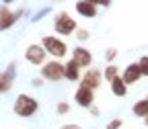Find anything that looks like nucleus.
<instances>
[{
  "instance_id": "nucleus-1",
  "label": "nucleus",
  "mask_w": 148,
  "mask_h": 129,
  "mask_svg": "<svg viewBox=\"0 0 148 129\" xmlns=\"http://www.w3.org/2000/svg\"><path fill=\"white\" fill-rule=\"evenodd\" d=\"M12 109H14V115H18V117H33L37 113V109H39V105L29 94H18Z\"/></svg>"
},
{
  "instance_id": "nucleus-3",
  "label": "nucleus",
  "mask_w": 148,
  "mask_h": 129,
  "mask_svg": "<svg viewBox=\"0 0 148 129\" xmlns=\"http://www.w3.org/2000/svg\"><path fill=\"white\" fill-rule=\"evenodd\" d=\"M41 76H43V80L58 82V80L66 78V66H62L58 60H51L41 68Z\"/></svg>"
},
{
  "instance_id": "nucleus-7",
  "label": "nucleus",
  "mask_w": 148,
  "mask_h": 129,
  "mask_svg": "<svg viewBox=\"0 0 148 129\" xmlns=\"http://www.w3.org/2000/svg\"><path fill=\"white\" fill-rule=\"evenodd\" d=\"M74 100L80 107H92V103H95V92H92V88L78 86V90L74 92Z\"/></svg>"
},
{
  "instance_id": "nucleus-6",
  "label": "nucleus",
  "mask_w": 148,
  "mask_h": 129,
  "mask_svg": "<svg viewBox=\"0 0 148 129\" xmlns=\"http://www.w3.org/2000/svg\"><path fill=\"white\" fill-rule=\"evenodd\" d=\"M18 14H21V12H14V10H10V6H6V4H2V6H0V31H6V29H10V27L14 25V21L18 18Z\"/></svg>"
},
{
  "instance_id": "nucleus-11",
  "label": "nucleus",
  "mask_w": 148,
  "mask_h": 129,
  "mask_svg": "<svg viewBox=\"0 0 148 129\" xmlns=\"http://www.w3.org/2000/svg\"><path fill=\"white\" fill-rule=\"evenodd\" d=\"M74 10H76L80 16H84V18H95L97 16V4L86 2V0H78V2L74 4Z\"/></svg>"
},
{
  "instance_id": "nucleus-8",
  "label": "nucleus",
  "mask_w": 148,
  "mask_h": 129,
  "mask_svg": "<svg viewBox=\"0 0 148 129\" xmlns=\"http://www.w3.org/2000/svg\"><path fill=\"white\" fill-rule=\"evenodd\" d=\"M101 80H103V74L99 70H86L82 74V78H80V86H86V88L95 90V88H99Z\"/></svg>"
},
{
  "instance_id": "nucleus-23",
  "label": "nucleus",
  "mask_w": 148,
  "mask_h": 129,
  "mask_svg": "<svg viewBox=\"0 0 148 129\" xmlns=\"http://www.w3.org/2000/svg\"><path fill=\"white\" fill-rule=\"evenodd\" d=\"M90 113L95 115V117H99V109H97V107H90Z\"/></svg>"
},
{
  "instance_id": "nucleus-14",
  "label": "nucleus",
  "mask_w": 148,
  "mask_h": 129,
  "mask_svg": "<svg viewBox=\"0 0 148 129\" xmlns=\"http://www.w3.org/2000/svg\"><path fill=\"white\" fill-rule=\"evenodd\" d=\"M111 92H113L115 96H119V98L127 94V84L123 82V78H121V76H119V78H115L113 82H111Z\"/></svg>"
},
{
  "instance_id": "nucleus-2",
  "label": "nucleus",
  "mask_w": 148,
  "mask_h": 129,
  "mask_svg": "<svg viewBox=\"0 0 148 129\" xmlns=\"http://www.w3.org/2000/svg\"><path fill=\"white\" fill-rule=\"evenodd\" d=\"M41 43H43V49L51 55V58H56V60H62L64 55H66V51H68V47H66V43L60 39V37H56V35H45L43 39H41Z\"/></svg>"
},
{
  "instance_id": "nucleus-9",
  "label": "nucleus",
  "mask_w": 148,
  "mask_h": 129,
  "mask_svg": "<svg viewBox=\"0 0 148 129\" xmlns=\"http://www.w3.org/2000/svg\"><path fill=\"white\" fill-rule=\"evenodd\" d=\"M121 78H123V82H125L127 86H130V84H136V82L142 78V72H140L138 62H134V64L125 66V70H123V74H121Z\"/></svg>"
},
{
  "instance_id": "nucleus-19",
  "label": "nucleus",
  "mask_w": 148,
  "mask_h": 129,
  "mask_svg": "<svg viewBox=\"0 0 148 129\" xmlns=\"http://www.w3.org/2000/svg\"><path fill=\"white\" fill-rule=\"evenodd\" d=\"M121 125H123V121H121V119H111V121L107 123V129H119Z\"/></svg>"
},
{
  "instance_id": "nucleus-4",
  "label": "nucleus",
  "mask_w": 148,
  "mask_h": 129,
  "mask_svg": "<svg viewBox=\"0 0 148 129\" xmlns=\"http://www.w3.org/2000/svg\"><path fill=\"white\" fill-rule=\"evenodd\" d=\"M53 29L58 35H72L74 31H78V25L68 12H60L53 21Z\"/></svg>"
},
{
  "instance_id": "nucleus-13",
  "label": "nucleus",
  "mask_w": 148,
  "mask_h": 129,
  "mask_svg": "<svg viewBox=\"0 0 148 129\" xmlns=\"http://www.w3.org/2000/svg\"><path fill=\"white\" fill-rule=\"evenodd\" d=\"M132 113H134L136 117H142V119H146V117H148V98L136 100V103L132 105Z\"/></svg>"
},
{
  "instance_id": "nucleus-15",
  "label": "nucleus",
  "mask_w": 148,
  "mask_h": 129,
  "mask_svg": "<svg viewBox=\"0 0 148 129\" xmlns=\"http://www.w3.org/2000/svg\"><path fill=\"white\" fill-rule=\"evenodd\" d=\"M12 88V74L10 72H0V94H4Z\"/></svg>"
},
{
  "instance_id": "nucleus-20",
  "label": "nucleus",
  "mask_w": 148,
  "mask_h": 129,
  "mask_svg": "<svg viewBox=\"0 0 148 129\" xmlns=\"http://www.w3.org/2000/svg\"><path fill=\"white\" fill-rule=\"evenodd\" d=\"M117 55V49H113V47H109L107 51H105V60L107 62H113V58Z\"/></svg>"
},
{
  "instance_id": "nucleus-18",
  "label": "nucleus",
  "mask_w": 148,
  "mask_h": 129,
  "mask_svg": "<svg viewBox=\"0 0 148 129\" xmlns=\"http://www.w3.org/2000/svg\"><path fill=\"white\" fill-rule=\"evenodd\" d=\"M56 111H58V115H66L68 111H70V105H68V103H58Z\"/></svg>"
},
{
  "instance_id": "nucleus-5",
  "label": "nucleus",
  "mask_w": 148,
  "mask_h": 129,
  "mask_svg": "<svg viewBox=\"0 0 148 129\" xmlns=\"http://www.w3.org/2000/svg\"><path fill=\"white\" fill-rule=\"evenodd\" d=\"M45 55H47V51L43 49V45H29L27 49H25V60L31 64V66H45L47 62H45Z\"/></svg>"
},
{
  "instance_id": "nucleus-24",
  "label": "nucleus",
  "mask_w": 148,
  "mask_h": 129,
  "mask_svg": "<svg viewBox=\"0 0 148 129\" xmlns=\"http://www.w3.org/2000/svg\"><path fill=\"white\" fill-rule=\"evenodd\" d=\"M144 125H146V127H148V117H146V119H144Z\"/></svg>"
},
{
  "instance_id": "nucleus-17",
  "label": "nucleus",
  "mask_w": 148,
  "mask_h": 129,
  "mask_svg": "<svg viewBox=\"0 0 148 129\" xmlns=\"http://www.w3.org/2000/svg\"><path fill=\"white\" fill-rule=\"evenodd\" d=\"M138 66H140L142 76H148V55H142V58L138 60Z\"/></svg>"
},
{
  "instance_id": "nucleus-16",
  "label": "nucleus",
  "mask_w": 148,
  "mask_h": 129,
  "mask_svg": "<svg viewBox=\"0 0 148 129\" xmlns=\"http://www.w3.org/2000/svg\"><path fill=\"white\" fill-rule=\"evenodd\" d=\"M103 78H107V82L111 84L115 78H119V70H117V66H107V70H105V74H103Z\"/></svg>"
},
{
  "instance_id": "nucleus-21",
  "label": "nucleus",
  "mask_w": 148,
  "mask_h": 129,
  "mask_svg": "<svg viewBox=\"0 0 148 129\" xmlns=\"http://www.w3.org/2000/svg\"><path fill=\"white\" fill-rule=\"evenodd\" d=\"M76 37H78V41H86L88 39V31L86 29H78L76 31Z\"/></svg>"
},
{
  "instance_id": "nucleus-12",
  "label": "nucleus",
  "mask_w": 148,
  "mask_h": 129,
  "mask_svg": "<svg viewBox=\"0 0 148 129\" xmlns=\"http://www.w3.org/2000/svg\"><path fill=\"white\" fill-rule=\"evenodd\" d=\"M82 76H80V66L74 62V60H70L68 64H66V80H70V82H74V80H80Z\"/></svg>"
},
{
  "instance_id": "nucleus-22",
  "label": "nucleus",
  "mask_w": 148,
  "mask_h": 129,
  "mask_svg": "<svg viewBox=\"0 0 148 129\" xmlns=\"http://www.w3.org/2000/svg\"><path fill=\"white\" fill-rule=\"evenodd\" d=\"M60 129H80V125H74V123H66V125H62Z\"/></svg>"
},
{
  "instance_id": "nucleus-10",
  "label": "nucleus",
  "mask_w": 148,
  "mask_h": 129,
  "mask_svg": "<svg viewBox=\"0 0 148 129\" xmlns=\"http://www.w3.org/2000/svg\"><path fill=\"white\" fill-rule=\"evenodd\" d=\"M72 60L76 62L80 68H88L90 62H92V53H90L88 49H84V47H74V51H72Z\"/></svg>"
}]
</instances>
